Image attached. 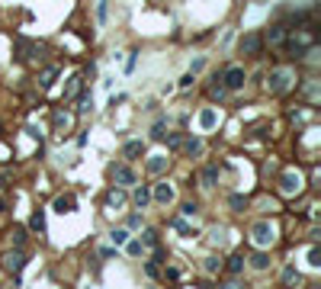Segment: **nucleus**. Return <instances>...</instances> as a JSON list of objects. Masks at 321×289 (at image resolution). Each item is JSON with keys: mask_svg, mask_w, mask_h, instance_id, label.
I'll use <instances>...</instances> for the list:
<instances>
[{"mask_svg": "<svg viewBox=\"0 0 321 289\" xmlns=\"http://www.w3.org/2000/svg\"><path fill=\"white\" fill-rule=\"evenodd\" d=\"M251 241H254L257 247H273V241H276V225L273 222H257L254 228H251Z\"/></svg>", "mask_w": 321, "mask_h": 289, "instance_id": "nucleus-1", "label": "nucleus"}, {"mask_svg": "<svg viewBox=\"0 0 321 289\" xmlns=\"http://www.w3.org/2000/svg\"><path fill=\"white\" fill-rule=\"evenodd\" d=\"M289 87H292V71H286V68L270 71V77H267V90L270 93H286Z\"/></svg>", "mask_w": 321, "mask_h": 289, "instance_id": "nucleus-2", "label": "nucleus"}, {"mask_svg": "<svg viewBox=\"0 0 321 289\" xmlns=\"http://www.w3.org/2000/svg\"><path fill=\"white\" fill-rule=\"evenodd\" d=\"M222 84H225V90H241V87L248 84V74H244V68H241V65H231L228 71L222 74Z\"/></svg>", "mask_w": 321, "mask_h": 289, "instance_id": "nucleus-3", "label": "nucleus"}, {"mask_svg": "<svg viewBox=\"0 0 321 289\" xmlns=\"http://www.w3.org/2000/svg\"><path fill=\"white\" fill-rule=\"evenodd\" d=\"M279 193H283V196L302 193V174H299V170H286V174L279 177Z\"/></svg>", "mask_w": 321, "mask_h": 289, "instance_id": "nucleus-4", "label": "nucleus"}, {"mask_svg": "<svg viewBox=\"0 0 321 289\" xmlns=\"http://www.w3.org/2000/svg\"><path fill=\"white\" fill-rule=\"evenodd\" d=\"M109 177H113L119 187H132L135 183V170L128 167V164H113V167H109Z\"/></svg>", "mask_w": 321, "mask_h": 289, "instance_id": "nucleus-5", "label": "nucleus"}, {"mask_svg": "<svg viewBox=\"0 0 321 289\" xmlns=\"http://www.w3.org/2000/svg\"><path fill=\"white\" fill-rule=\"evenodd\" d=\"M260 48H263V36L260 32H248V36L241 39V55H260Z\"/></svg>", "mask_w": 321, "mask_h": 289, "instance_id": "nucleus-6", "label": "nucleus"}, {"mask_svg": "<svg viewBox=\"0 0 321 289\" xmlns=\"http://www.w3.org/2000/svg\"><path fill=\"white\" fill-rule=\"evenodd\" d=\"M23 267H26V254L23 251H10L3 257V270L13 273V277H16V273H23Z\"/></svg>", "mask_w": 321, "mask_h": 289, "instance_id": "nucleus-7", "label": "nucleus"}, {"mask_svg": "<svg viewBox=\"0 0 321 289\" xmlns=\"http://www.w3.org/2000/svg\"><path fill=\"white\" fill-rule=\"evenodd\" d=\"M151 199H154V203H161V206H170L177 199V190L170 187V183H158V187L151 190Z\"/></svg>", "mask_w": 321, "mask_h": 289, "instance_id": "nucleus-8", "label": "nucleus"}, {"mask_svg": "<svg viewBox=\"0 0 321 289\" xmlns=\"http://www.w3.org/2000/svg\"><path fill=\"white\" fill-rule=\"evenodd\" d=\"M215 126H218V109L215 106H206L199 113V129H202V132H212Z\"/></svg>", "mask_w": 321, "mask_h": 289, "instance_id": "nucleus-9", "label": "nucleus"}, {"mask_svg": "<svg viewBox=\"0 0 321 289\" xmlns=\"http://www.w3.org/2000/svg\"><path fill=\"white\" fill-rule=\"evenodd\" d=\"M251 270H257V273L270 270V254H267V247H257V254H251Z\"/></svg>", "mask_w": 321, "mask_h": 289, "instance_id": "nucleus-10", "label": "nucleus"}, {"mask_svg": "<svg viewBox=\"0 0 321 289\" xmlns=\"http://www.w3.org/2000/svg\"><path fill=\"white\" fill-rule=\"evenodd\" d=\"M183 144V154L187 157H199L202 151H206V144H202V139H196V135H190L187 142H180Z\"/></svg>", "mask_w": 321, "mask_h": 289, "instance_id": "nucleus-11", "label": "nucleus"}, {"mask_svg": "<svg viewBox=\"0 0 321 289\" xmlns=\"http://www.w3.org/2000/svg\"><path fill=\"white\" fill-rule=\"evenodd\" d=\"M77 209V199L71 196V193H61L58 199H55V212H61V216H67V212Z\"/></svg>", "mask_w": 321, "mask_h": 289, "instance_id": "nucleus-12", "label": "nucleus"}, {"mask_svg": "<svg viewBox=\"0 0 321 289\" xmlns=\"http://www.w3.org/2000/svg\"><path fill=\"white\" fill-rule=\"evenodd\" d=\"M167 161H170L167 154H151L148 157V174H164V170H167Z\"/></svg>", "mask_w": 321, "mask_h": 289, "instance_id": "nucleus-13", "label": "nucleus"}, {"mask_svg": "<svg viewBox=\"0 0 321 289\" xmlns=\"http://www.w3.org/2000/svg\"><path fill=\"white\" fill-rule=\"evenodd\" d=\"M106 206L109 209H122V206H126V193L122 190H109L106 193Z\"/></svg>", "mask_w": 321, "mask_h": 289, "instance_id": "nucleus-14", "label": "nucleus"}, {"mask_svg": "<svg viewBox=\"0 0 321 289\" xmlns=\"http://www.w3.org/2000/svg\"><path fill=\"white\" fill-rule=\"evenodd\" d=\"M132 203L138 206V209H145V206L151 203V190H148V187H138V190L132 193Z\"/></svg>", "mask_w": 321, "mask_h": 289, "instance_id": "nucleus-15", "label": "nucleus"}, {"mask_svg": "<svg viewBox=\"0 0 321 289\" xmlns=\"http://www.w3.org/2000/svg\"><path fill=\"white\" fill-rule=\"evenodd\" d=\"M267 39H270V45H283L286 42V26H270Z\"/></svg>", "mask_w": 321, "mask_h": 289, "instance_id": "nucleus-16", "label": "nucleus"}, {"mask_svg": "<svg viewBox=\"0 0 321 289\" xmlns=\"http://www.w3.org/2000/svg\"><path fill=\"white\" fill-rule=\"evenodd\" d=\"M55 77H58V68H45L42 77H39V87H42V90H49V87L55 84Z\"/></svg>", "mask_w": 321, "mask_h": 289, "instance_id": "nucleus-17", "label": "nucleus"}, {"mask_svg": "<svg viewBox=\"0 0 321 289\" xmlns=\"http://www.w3.org/2000/svg\"><path fill=\"white\" fill-rule=\"evenodd\" d=\"M29 228H32V231H39V235L45 231V212H42V209H36V212H32V218H29Z\"/></svg>", "mask_w": 321, "mask_h": 289, "instance_id": "nucleus-18", "label": "nucleus"}, {"mask_svg": "<svg viewBox=\"0 0 321 289\" xmlns=\"http://www.w3.org/2000/svg\"><path fill=\"white\" fill-rule=\"evenodd\" d=\"M215 180H218V167L209 164V167L202 170V187H215Z\"/></svg>", "mask_w": 321, "mask_h": 289, "instance_id": "nucleus-19", "label": "nucleus"}, {"mask_svg": "<svg viewBox=\"0 0 321 289\" xmlns=\"http://www.w3.org/2000/svg\"><path fill=\"white\" fill-rule=\"evenodd\" d=\"M228 206H231V212H244V209H248V196L235 193V196H228Z\"/></svg>", "mask_w": 321, "mask_h": 289, "instance_id": "nucleus-20", "label": "nucleus"}, {"mask_svg": "<svg viewBox=\"0 0 321 289\" xmlns=\"http://www.w3.org/2000/svg\"><path fill=\"white\" fill-rule=\"evenodd\" d=\"M122 154H126V157H138V154H145V144H141V142H128L126 148H122Z\"/></svg>", "mask_w": 321, "mask_h": 289, "instance_id": "nucleus-21", "label": "nucleus"}, {"mask_svg": "<svg viewBox=\"0 0 321 289\" xmlns=\"http://www.w3.org/2000/svg\"><path fill=\"white\" fill-rule=\"evenodd\" d=\"M222 257H206V260H202V270H206V273H218V270H222Z\"/></svg>", "mask_w": 321, "mask_h": 289, "instance_id": "nucleus-22", "label": "nucleus"}, {"mask_svg": "<svg viewBox=\"0 0 321 289\" xmlns=\"http://www.w3.org/2000/svg\"><path fill=\"white\" fill-rule=\"evenodd\" d=\"M122 247H126V251L132 254V257H141V251H145V244H141V241H132V238H128Z\"/></svg>", "mask_w": 321, "mask_h": 289, "instance_id": "nucleus-23", "label": "nucleus"}, {"mask_svg": "<svg viewBox=\"0 0 321 289\" xmlns=\"http://www.w3.org/2000/svg\"><path fill=\"white\" fill-rule=\"evenodd\" d=\"M77 90H80V77H71V80H67V87H64V100L77 96Z\"/></svg>", "mask_w": 321, "mask_h": 289, "instance_id": "nucleus-24", "label": "nucleus"}, {"mask_svg": "<svg viewBox=\"0 0 321 289\" xmlns=\"http://www.w3.org/2000/svg\"><path fill=\"white\" fill-rule=\"evenodd\" d=\"M109 238H113V244H116V247H122V244H126V241H128V228H116V231H113V235H109Z\"/></svg>", "mask_w": 321, "mask_h": 289, "instance_id": "nucleus-25", "label": "nucleus"}, {"mask_svg": "<svg viewBox=\"0 0 321 289\" xmlns=\"http://www.w3.org/2000/svg\"><path fill=\"white\" fill-rule=\"evenodd\" d=\"M90 109H93V100H90V96H80V100H77V116H87Z\"/></svg>", "mask_w": 321, "mask_h": 289, "instance_id": "nucleus-26", "label": "nucleus"}, {"mask_svg": "<svg viewBox=\"0 0 321 289\" xmlns=\"http://www.w3.org/2000/svg\"><path fill=\"white\" fill-rule=\"evenodd\" d=\"M141 244H145V247H154V244H158V231H154V228H145V235H141Z\"/></svg>", "mask_w": 321, "mask_h": 289, "instance_id": "nucleus-27", "label": "nucleus"}, {"mask_svg": "<svg viewBox=\"0 0 321 289\" xmlns=\"http://www.w3.org/2000/svg\"><path fill=\"white\" fill-rule=\"evenodd\" d=\"M244 270V257H228V273H241Z\"/></svg>", "mask_w": 321, "mask_h": 289, "instance_id": "nucleus-28", "label": "nucleus"}, {"mask_svg": "<svg viewBox=\"0 0 321 289\" xmlns=\"http://www.w3.org/2000/svg\"><path fill=\"white\" fill-rule=\"evenodd\" d=\"M67 122H71V116L58 109V113H55V129H67Z\"/></svg>", "mask_w": 321, "mask_h": 289, "instance_id": "nucleus-29", "label": "nucleus"}, {"mask_svg": "<svg viewBox=\"0 0 321 289\" xmlns=\"http://www.w3.org/2000/svg\"><path fill=\"white\" fill-rule=\"evenodd\" d=\"M209 93H212V96H222V93H225V84H222V77H215L212 84H209Z\"/></svg>", "mask_w": 321, "mask_h": 289, "instance_id": "nucleus-30", "label": "nucleus"}, {"mask_svg": "<svg viewBox=\"0 0 321 289\" xmlns=\"http://www.w3.org/2000/svg\"><path fill=\"white\" fill-rule=\"evenodd\" d=\"M309 267H321V247H312L309 251Z\"/></svg>", "mask_w": 321, "mask_h": 289, "instance_id": "nucleus-31", "label": "nucleus"}, {"mask_svg": "<svg viewBox=\"0 0 321 289\" xmlns=\"http://www.w3.org/2000/svg\"><path fill=\"white\" fill-rule=\"evenodd\" d=\"M106 13H109V0H100V6H97V19L100 23H106Z\"/></svg>", "mask_w": 321, "mask_h": 289, "instance_id": "nucleus-32", "label": "nucleus"}, {"mask_svg": "<svg viewBox=\"0 0 321 289\" xmlns=\"http://www.w3.org/2000/svg\"><path fill=\"white\" fill-rule=\"evenodd\" d=\"M296 280H299L296 267H286V270H283V283H296Z\"/></svg>", "mask_w": 321, "mask_h": 289, "instance_id": "nucleus-33", "label": "nucleus"}, {"mask_svg": "<svg viewBox=\"0 0 321 289\" xmlns=\"http://www.w3.org/2000/svg\"><path fill=\"white\" fill-rule=\"evenodd\" d=\"M193 71H187V74H183V77H180V90H190V87H193Z\"/></svg>", "mask_w": 321, "mask_h": 289, "instance_id": "nucleus-34", "label": "nucleus"}, {"mask_svg": "<svg viewBox=\"0 0 321 289\" xmlns=\"http://www.w3.org/2000/svg\"><path fill=\"white\" fill-rule=\"evenodd\" d=\"M212 244H225V228H212Z\"/></svg>", "mask_w": 321, "mask_h": 289, "instance_id": "nucleus-35", "label": "nucleus"}, {"mask_svg": "<svg viewBox=\"0 0 321 289\" xmlns=\"http://www.w3.org/2000/svg\"><path fill=\"white\" fill-rule=\"evenodd\" d=\"M13 241H16V244H23V241H26V228H13Z\"/></svg>", "mask_w": 321, "mask_h": 289, "instance_id": "nucleus-36", "label": "nucleus"}, {"mask_svg": "<svg viewBox=\"0 0 321 289\" xmlns=\"http://www.w3.org/2000/svg\"><path fill=\"white\" fill-rule=\"evenodd\" d=\"M196 212H199V209H196V203H187V206H183V216H187V218L196 216Z\"/></svg>", "mask_w": 321, "mask_h": 289, "instance_id": "nucleus-37", "label": "nucleus"}, {"mask_svg": "<svg viewBox=\"0 0 321 289\" xmlns=\"http://www.w3.org/2000/svg\"><path fill=\"white\" fill-rule=\"evenodd\" d=\"M180 142H183V139H180L177 132H174V135H167V144H170V148H180Z\"/></svg>", "mask_w": 321, "mask_h": 289, "instance_id": "nucleus-38", "label": "nucleus"}, {"mask_svg": "<svg viewBox=\"0 0 321 289\" xmlns=\"http://www.w3.org/2000/svg\"><path fill=\"white\" fill-rule=\"evenodd\" d=\"M151 139H164V122H158V126L151 129Z\"/></svg>", "mask_w": 321, "mask_h": 289, "instance_id": "nucleus-39", "label": "nucleus"}, {"mask_svg": "<svg viewBox=\"0 0 321 289\" xmlns=\"http://www.w3.org/2000/svg\"><path fill=\"white\" fill-rule=\"evenodd\" d=\"M145 273H148V277H158L161 270H158V264H148V267H145Z\"/></svg>", "mask_w": 321, "mask_h": 289, "instance_id": "nucleus-40", "label": "nucleus"}, {"mask_svg": "<svg viewBox=\"0 0 321 289\" xmlns=\"http://www.w3.org/2000/svg\"><path fill=\"white\" fill-rule=\"evenodd\" d=\"M3 187H6V177H3V174H0V190H3Z\"/></svg>", "mask_w": 321, "mask_h": 289, "instance_id": "nucleus-41", "label": "nucleus"}]
</instances>
